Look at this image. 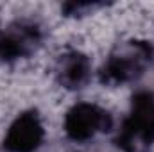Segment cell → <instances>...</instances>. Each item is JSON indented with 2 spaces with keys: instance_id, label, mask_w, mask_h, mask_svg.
Here are the masks:
<instances>
[{
  "instance_id": "obj_6",
  "label": "cell",
  "mask_w": 154,
  "mask_h": 152,
  "mask_svg": "<svg viewBox=\"0 0 154 152\" xmlns=\"http://www.w3.org/2000/svg\"><path fill=\"white\" fill-rule=\"evenodd\" d=\"M90 77V61L82 54H68L59 66V79L66 88H81Z\"/></svg>"
},
{
  "instance_id": "obj_2",
  "label": "cell",
  "mask_w": 154,
  "mask_h": 152,
  "mask_svg": "<svg viewBox=\"0 0 154 152\" xmlns=\"http://www.w3.org/2000/svg\"><path fill=\"white\" fill-rule=\"evenodd\" d=\"M111 127V116L108 111L95 104L81 102L74 106L65 118V131L75 141H86L97 132L108 131Z\"/></svg>"
},
{
  "instance_id": "obj_1",
  "label": "cell",
  "mask_w": 154,
  "mask_h": 152,
  "mask_svg": "<svg viewBox=\"0 0 154 152\" xmlns=\"http://www.w3.org/2000/svg\"><path fill=\"white\" fill-rule=\"evenodd\" d=\"M118 145L127 152H134L138 147H147L154 141V95L138 93L133 100L131 113L125 118Z\"/></svg>"
},
{
  "instance_id": "obj_4",
  "label": "cell",
  "mask_w": 154,
  "mask_h": 152,
  "mask_svg": "<svg viewBox=\"0 0 154 152\" xmlns=\"http://www.w3.org/2000/svg\"><path fill=\"white\" fill-rule=\"evenodd\" d=\"M43 141V125L36 113L20 114L9 127L4 147L9 152H34Z\"/></svg>"
},
{
  "instance_id": "obj_3",
  "label": "cell",
  "mask_w": 154,
  "mask_h": 152,
  "mask_svg": "<svg viewBox=\"0 0 154 152\" xmlns=\"http://www.w3.org/2000/svg\"><path fill=\"white\" fill-rule=\"evenodd\" d=\"M149 57H151V48L140 43L131 45L124 52L111 56L108 59V63L100 72V77L104 82H115V84L133 81L138 75H142Z\"/></svg>"
},
{
  "instance_id": "obj_5",
  "label": "cell",
  "mask_w": 154,
  "mask_h": 152,
  "mask_svg": "<svg viewBox=\"0 0 154 152\" xmlns=\"http://www.w3.org/2000/svg\"><path fill=\"white\" fill-rule=\"evenodd\" d=\"M36 41H38L36 27L20 25L18 29H13L0 38V57H4V59L20 57V56L27 54Z\"/></svg>"
}]
</instances>
